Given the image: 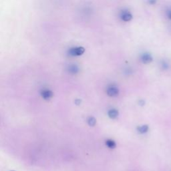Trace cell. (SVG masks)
<instances>
[{"instance_id": "cell-1", "label": "cell", "mask_w": 171, "mask_h": 171, "mask_svg": "<svg viewBox=\"0 0 171 171\" xmlns=\"http://www.w3.org/2000/svg\"><path fill=\"white\" fill-rule=\"evenodd\" d=\"M142 60L145 64H148L151 62L152 60V58L151 54H144L142 56Z\"/></svg>"}, {"instance_id": "cell-2", "label": "cell", "mask_w": 171, "mask_h": 171, "mask_svg": "<svg viewBox=\"0 0 171 171\" xmlns=\"http://www.w3.org/2000/svg\"><path fill=\"white\" fill-rule=\"evenodd\" d=\"M108 94L110 96H115L118 94V90L115 87H111L108 89Z\"/></svg>"}, {"instance_id": "cell-3", "label": "cell", "mask_w": 171, "mask_h": 171, "mask_svg": "<svg viewBox=\"0 0 171 171\" xmlns=\"http://www.w3.org/2000/svg\"><path fill=\"white\" fill-rule=\"evenodd\" d=\"M84 52V49L83 48H78L71 50V53L74 55H81Z\"/></svg>"}, {"instance_id": "cell-4", "label": "cell", "mask_w": 171, "mask_h": 171, "mask_svg": "<svg viewBox=\"0 0 171 171\" xmlns=\"http://www.w3.org/2000/svg\"><path fill=\"white\" fill-rule=\"evenodd\" d=\"M42 96L45 99L48 100L50 98L52 97V92L50 90H46L42 93Z\"/></svg>"}, {"instance_id": "cell-5", "label": "cell", "mask_w": 171, "mask_h": 171, "mask_svg": "<svg viewBox=\"0 0 171 171\" xmlns=\"http://www.w3.org/2000/svg\"><path fill=\"white\" fill-rule=\"evenodd\" d=\"M106 144L109 148H114L115 147H116V143H115L114 140H106Z\"/></svg>"}, {"instance_id": "cell-6", "label": "cell", "mask_w": 171, "mask_h": 171, "mask_svg": "<svg viewBox=\"0 0 171 171\" xmlns=\"http://www.w3.org/2000/svg\"><path fill=\"white\" fill-rule=\"evenodd\" d=\"M132 14H130V13L129 12H126L125 13V14H124L122 15V18L123 20H125L126 21H130L131 19H132Z\"/></svg>"}, {"instance_id": "cell-7", "label": "cell", "mask_w": 171, "mask_h": 171, "mask_svg": "<svg viewBox=\"0 0 171 171\" xmlns=\"http://www.w3.org/2000/svg\"><path fill=\"white\" fill-rule=\"evenodd\" d=\"M138 132H140V133L144 134V133H146V132L148 130V126H147V125L142 126H140L138 128Z\"/></svg>"}, {"instance_id": "cell-8", "label": "cell", "mask_w": 171, "mask_h": 171, "mask_svg": "<svg viewBox=\"0 0 171 171\" xmlns=\"http://www.w3.org/2000/svg\"><path fill=\"white\" fill-rule=\"evenodd\" d=\"M109 116L112 118H115L118 116V112L115 110H111L109 111Z\"/></svg>"}, {"instance_id": "cell-9", "label": "cell", "mask_w": 171, "mask_h": 171, "mask_svg": "<svg viewBox=\"0 0 171 171\" xmlns=\"http://www.w3.org/2000/svg\"><path fill=\"white\" fill-rule=\"evenodd\" d=\"M95 122H96V121L94 118L93 117H90L89 119H88V123L90 124V125H95Z\"/></svg>"}, {"instance_id": "cell-10", "label": "cell", "mask_w": 171, "mask_h": 171, "mask_svg": "<svg viewBox=\"0 0 171 171\" xmlns=\"http://www.w3.org/2000/svg\"><path fill=\"white\" fill-rule=\"evenodd\" d=\"M168 17H169V18L171 20V10H170L168 13Z\"/></svg>"}, {"instance_id": "cell-11", "label": "cell", "mask_w": 171, "mask_h": 171, "mask_svg": "<svg viewBox=\"0 0 171 171\" xmlns=\"http://www.w3.org/2000/svg\"><path fill=\"white\" fill-rule=\"evenodd\" d=\"M11 171H15V170H11Z\"/></svg>"}]
</instances>
